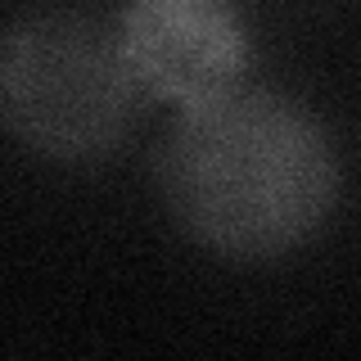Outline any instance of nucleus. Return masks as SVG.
<instances>
[{
  "label": "nucleus",
  "instance_id": "nucleus-2",
  "mask_svg": "<svg viewBox=\"0 0 361 361\" xmlns=\"http://www.w3.org/2000/svg\"><path fill=\"white\" fill-rule=\"evenodd\" d=\"M140 95L118 37L82 14L37 9L0 32V127L41 158L86 163L113 154Z\"/></svg>",
  "mask_w": 361,
  "mask_h": 361
},
{
  "label": "nucleus",
  "instance_id": "nucleus-1",
  "mask_svg": "<svg viewBox=\"0 0 361 361\" xmlns=\"http://www.w3.org/2000/svg\"><path fill=\"white\" fill-rule=\"evenodd\" d=\"M172 217L231 257H276L321 231L338 158L307 109L271 90H226L180 109L158 158Z\"/></svg>",
  "mask_w": 361,
  "mask_h": 361
},
{
  "label": "nucleus",
  "instance_id": "nucleus-3",
  "mask_svg": "<svg viewBox=\"0 0 361 361\" xmlns=\"http://www.w3.org/2000/svg\"><path fill=\"white\" fill-rule=\"evenodd\" d=\"M145 95L195 109L240 86L248 37L226 0H131L118 32Z\"/></svg>",
  "mask_w": 361,
  "mask_h": 361
}]
</instances>
